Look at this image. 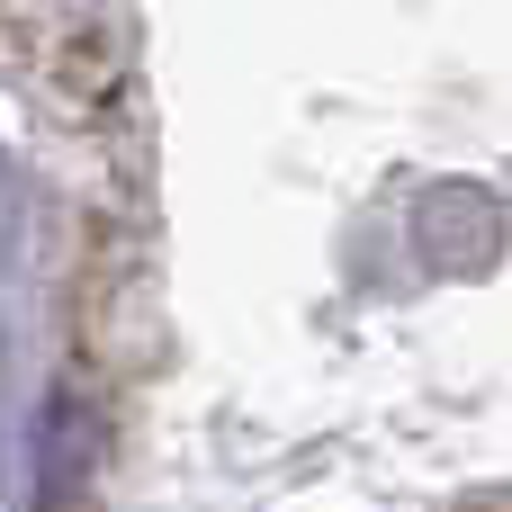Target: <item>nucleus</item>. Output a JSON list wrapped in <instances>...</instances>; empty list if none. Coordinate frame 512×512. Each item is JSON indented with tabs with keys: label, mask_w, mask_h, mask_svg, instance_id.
Instances as JSON below:
<instances>
[]
</instances>
